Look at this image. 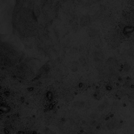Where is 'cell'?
<instances>
[{
  "instance_id": "6da1fadb",
  "label": "cell",
  "mask_w": 134,
  "mask_h": 134,
  "mask_svg": "<svg viewBox=\"0 0 134 134\" xmlns=\"http://www.w3.org/2000/svg\"><path fill=\"white\" fill-rule=\"evenodd\" d=\"M91 117L92 118H93V119H95V118H97V114H91Z\"/></svg>"
}]
</instances>
